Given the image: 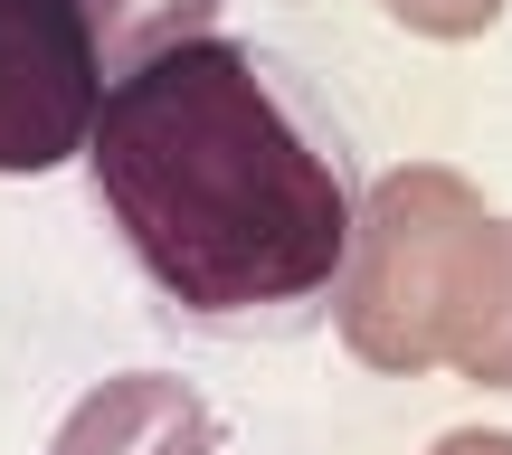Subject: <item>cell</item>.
<instances>
[{
  "instance_id": "obj_8",
  "label": "cell",
  "mask_w": 512,
  "mask_h": 455,
  "mask_svg": "<svg viewBox=\"0 0 512 455\" xmlns=\"http://www.w3.org/2000/svg\"><path fill=\"white\" fill-rule=\"evenodd\" d=\"M437 455H512L503 427H456V437H437Z\"/></svg>"
},
{
  "instance_id": "obj_4",
  "label": "cell",
  "mask_w": 512,
  "mask_h": 455,
  "mask_svg": "<svg viewBox=\"0 0 512 455\" xmlns=\"http://www.w3.org/2000/svg\"><path fill=\"white\" fill-rule=\"evenodd\" d=\"M48 455H219V418L171 370H124L95 399H76Z\"/></svg>"
},
{
  "instance_id": "obj_7",
  "label": "cell",
  "mask_w": 512,
  "mask_h": 455,
  "mask_svg": "<svg viewBox=\"0 0 512 455\" xmlns=\"http://www.w3.org/2000/svg\"><path fill=\"white\" fill-rule=\"evenodd\" d=\"M465 380H475V389H512V275H503V304L484 313L475 351H465Z\"/></svg>"
},
{
  "instance_id": "obj_5",
  "label": "cell",
  "mask_w": 512,
  "mask_h": 455,
  "mask_svg": "<svg viewBox=\"0 0 512 455\" xmlns=\"http://www.w3.org/2000/svg\"><path fill=\"white\" fill-rule=\"evenodd\" d=\"M228 0H95V38H105V76H133L143 57L219 38Z\"/></svg>"
},
{
  "instance_id": "obj_3",
  "label": "cell",
  "mask_w": 512,
  "mask_h": 455,
  "mask_svg": "<svg viewBox=\"0 0 512 455\" xmlns=\"http://www.w3.org/2000/svg\"><path fill=\"white\" fill-rule=\"evenodd\" d=\"M95 0H0V171H57L105 114Z\"/></svg>"
},
{
  "instance_id": "obj_6",
  "label": "cell",
  "mask_w": 512,
  "mask_h": 455,
  "mask_svg": "<svg viewBox=\"0 0 512 455\" xmlns=\"http://www.w3.org/2000/svg\"><path fill=\"white\" fill-rule=\"evenodd\" d=\"M399 29H418V38H475V29H494L503 19V0H380Z\"/></svg>"
},
{
  "instance_id": "obj_2",
  "label": "cell",
  "mask_w": 512,
  "mask_h": 455,
  "mask_svg": "<svg viewBox=\"0 0 512 455\" xmlns=\"http://www.w3.org/2000/svg\"><path fill=\"white\" fill-rule=\"evenodd\" d=\"M512 275V219L475 200L456 171H389L361 200L332 323L370 370H465L484 313Z\"/></svg>"
},
{
  "instance_id": "obj_1",
  "label": "cell",
  "mask_w": 512,
  "mask_h": 455,
  "mask_svg": "<svg viewBox=\"0 0 512 455\" xmlns=\"http://www.w3.org/2000/svg\"><path fill=\"white\" fill-rule=\"evenodd\" d=\"M86 171L162 313L209 342L313 332L370 200L323 86L247 38H190L114 76Z\"/></svg>"
}]
</instances>
